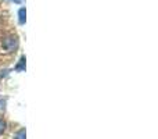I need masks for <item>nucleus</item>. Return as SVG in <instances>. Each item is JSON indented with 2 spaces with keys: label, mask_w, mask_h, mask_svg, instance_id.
<instances>
[{
  "label": "nucleus",
  "mask_w": 158,
  "mask_h": 139,
  "mask_svg": "<svg viewBox=\"0 0 158 139\" xmlns=\"http://www.w3.org/2000/svg\"><path fill=\"white\" fill-rule=\"evenodd\" d=\"M18 45V41H17L15 36H7V38L3 39V49L7 50V52H14Z\"/></svg>",
  "instance_id": "f257e3e1"
},
{
  "label": "nucleus",
  "mask_w": 158,
  "mask_h": 139,
  "mask_svg": "<svg viewBox=\"0 0 158 139\" xmlns=\"http://www.w3.org/2000/svg\"><path fill=\"white\" fill-rule=\"evenodd\" d=\"M18 17H19V24H24L25 22V8H21L18 11Z\"/></svg>",
  "instance_id": "f03ea898"
},
{
  "label": "nucleus",
  "mask_w": 158,
  "mask_h": 139,
  "mask_svg": "<svg viewBox=\"0 0 158 139\" xmlns=\"http://www.w3.org/2000/svg\"><path fill=\"white\" fill-rule=\"evenodd\" d=\"M6 128H7V124H6V121L3 120V118H0V135H2L3 132L6 131Z\"/></svg>",
  "instance_id": "7ed1b4c3"
},
{
  "label": "nucleus",
  "mask_w": 158,
  "mask_h": 139,
  "mask_svg": "<svg viewBox=\"0 0 158 139\" xmlns=\"http://www.w3.org/2000/svg\"><path fill=\"white\" fill-rule=\"evenodd\" d=\"M15 139H25V131L24 129H21V131L15 135Z\"/></svg>",
  "instance_id": "20e7f679"
},
{
  "label": "nucleus",
  "mask_w": 158,
  "mask_h": 139,
  "mask_svg": "<svg viewBox=\"0 0 158 139\" xmlns=\"http://www.w3.org/2000/svg\"><path fill=\"white\" fill-rule=\"evenodd\" d=\"M14 3H22V0H13Z\"/></svg>",
  "instance_id": "39448f33"
}]
</instances>
